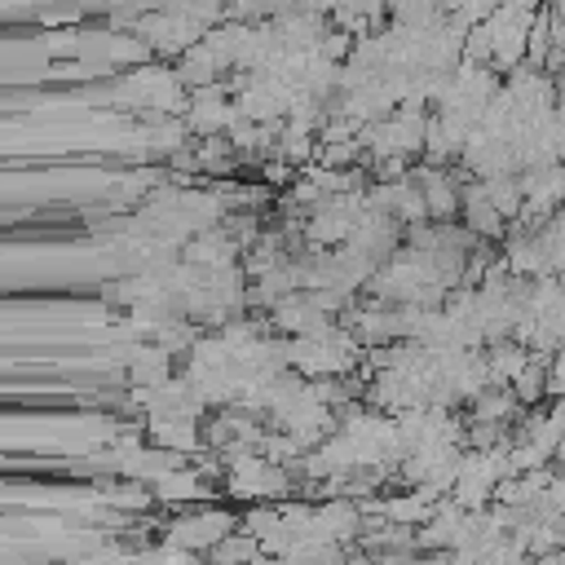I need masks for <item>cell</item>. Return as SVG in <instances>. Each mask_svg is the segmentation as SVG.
Instances as JSON below:
<instances>
[{"label":"cell","instance_id":"cell-1","mask_svg":"<svg viewBox=\"0 0 565 565\" xmlns=\"http://www.w3.org/2000/svg\"><path fill=\"white\" fill-rule=\"evenodd\" d=\"M230 534V516L225 512H190V516H177L168 525V543L181 547V552H212L216 539Z\"/></svg>","mask_w":565,"mask_h":565}]
</instances>
